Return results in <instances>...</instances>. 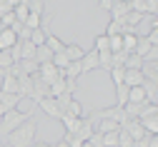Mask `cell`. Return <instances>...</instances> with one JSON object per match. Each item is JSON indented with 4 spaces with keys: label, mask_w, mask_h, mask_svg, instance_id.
<instances>
[{
    "label": "cell",
    "mask_w": 158,
    "mask_h": 147,
    "mask_svg": "<svg viewBox=\"0 0 158 147\" xmlns=\"http://www.w3.org/2000/svg\"><path fill=\"white\" fill-rule=\"evenodd\" d=\"M35 135H38V122L30 117L25 125H20L15 132L8 135V147H30L35 142Z\"/></svg>",
    "instance_id": "6da1fadb"
},
{
    "label": "cell",
    "mask_w": 158,
    "mask_h": 147,
    "mask_svg": "<svg viewBox=\"0 0 158 147\" xmlns=\"http://www.w3.org/2000/svg\"><path fill=\"white\" fill-rule=\"evenodd\" d=\"M30 115H33V110H25V112L18 110V107H15V110H8L3 117H0V135L5 137V135H10V132H15L20 125H25V122L30 120Z\"/></svg>",
    "instance_id": "7a4b0ae2"
},
{
    "label": "cell",
    "mask_w": 158,
    "mask_h": 147,
    "mask_svg": "<svg viewBox=\"0 0 158 147\" xmlns=\"http://www.w3.org/2000/svg\"><path fill=\"white\" fill-rule=\"evenodd\" d=\"M38 77H40L45 85H53L58 77H63V70H58L53 62H45V65H38Z\"/></svg>",
    "instance_id": "3957f363"
},
{
    "label": "cell",
    "mask_w": 158,
    "mask_h": 147,
    "mask_svg": "<svg viewBox=\"0 0 158 147\" xmlns=\"http://www.w3.org/2000/svg\"><path fill=\"white\" fill-rule=\"evenodd\" d=\"M35 107H40L48 117H53V120H60L63 117V110H60V105H58V100H53V97H43L40 102L35 105Z\"/></svg>",
    "instance_id": "277c9868"
},
{
    "label": "cell",
    "mask_w": 158,
    "mask_h": 147,
    "mask_svg": "<svg viewBox=\"0 0 158 147\" xmlns=\"http://www.w3.org/2000/svg\"><path fill=\"white\" fill-rule=\"evenodd\" d=\"M121 130H123V132H126V135H128V137H131L133 142H135V140H143V137L148 135V132L143 130V125H141V122H138V120H128V122L123 125V127H121Z\"/></svg>",
    "instance_id": "5b68a950"
},
{
    "label": "cell",
    "mask_w": 158,
    "mask_h": 147,
    "mask_svg": "<svg viewBox=\"0 0 158 147\" xmlns=\"http://www.w3.org/2000/svg\"><path fill=\"white\" fill-rule=\"evenodd\" d=\"M13 15H15V23L25 25V20H28V15H30V3H28V0H18L15 8H13Z\"/></svg>",
    "instance_id": "8992f818"
},
{
    "label": "cell",
    "mask_w": 158,
    "mask_h": 147,
    "mask_svg": "<svg viewBox=\"0 0 158 147\" xmlns=\"http://www.w3.org/2000/svg\"><path fill=\"white\" fill-rule=\"evenodd\" d=\"M93 132H95V127H93V120H88V117H85V120L81 122V127H78V132H75L73 137H75L78 142H88Z\"/></svg>",
    "instance_id": "52a82bcc"
},
{
    "label": "cell",
    "mask_w": 158,
    "mask_h": 147,
    "mask_svg": "<svg viewBox=\"0 0 158 147\" xmlns=\"http://www.w3.org/2000/svg\"><path fill=\"white\" fill-rule=\"evenodd\" d=\"M0 92H5V95H18V77L10 75L8 70L3 72V85H0Z\"/></svg>",
    "instance_id": "ba28073f"
},
{
    "label": "cell",
    "mask_w": 158,
    "mask_h": 147,
    "mask_svg": "<svg viewBox=\"0 0 158 147\" xmlns=\"http://www.w3.org/2000/svg\"><path fill=\"white\" fill-rule=\"evenodd\" d=\"M146 82V77L141 75V70H126V75H123V85L126 87H141Z\"/></svg>",
    "instance_id": "9c48e42d"
},
{
    "label": "cell",
    "mask_w": 158,
    "mask_h": 147,
    "mask_svg": "<svg viewBox=\"0 0 158 147\" xmlns=\"http://www.w3.org/2000/svg\"><path fill=\"white\" fill-rule=\"evenodd\" d=\"M81 70H83V75L98 70V52H95V50H88V52L83 55V60H81Z\"/></svg>",
    "instance_id": "30bf717a"
},
{
    "label": "cell",
    "mask_w": 158,
    "mask_h": 147,
    "mask_svg": "<svg viewBox=\"0 0 158 147\" xmlns=\"http://www.w3.org/2000/svg\"><path fill=\"white\" fill-rule=\"evenodd\" d=\"M128 15V0H113L110 5V20H123Z\"/></svg>",
    "instance_id": "8fae6325"
},
{
    "label": "cell",
    "mask_w": 158,
    "mask_h": 147,
    "mask_svg": "<svg viewBox=\"0 0 158 147\" xmlns=\"http://www.w3.org/2000/svg\"><path fill=\"white\" fill-rule=\"evenodd\" d=\"M138 122L143 125V130L148 135H158V115H143V117H138Z\"/></svg>",
    "instance_id": "7c38bea8"
},
{
    "label": "cell",
    "mask_w": 158,
    "mask_h": 147,
    "mask_svg": "<svg viewBox=\"0 0 158 147\" xmlns=\"http://www.w3.org/2000/svg\"><path fill=\"white\" fill-rule=\"evenodd\" d=\"M63 115H68V117H78V120H83V117H85V115H83V105L78 102L75 97L63 107Z\"/></svg>",
    "instance_id": "4fadbf2b"
},
{
    "label": "cell",
    "mask_w": 158,
    "mask_h": 147,
    "mask_svg": "<svg viewBox=\"0 0 158 147\" xmlns=\"http://www.w3.org/2000/svg\"><path fill=\"white\" fill-rule=\"evenodd\" d=\"M45 48H48V50L55 55V52H63V50H65V43H63V40L58 37V35L48 33V35H45Z\"/></svg>",
    "instance_id": "5bb4252c"
},
{
    "label": "cell",
    "mask_w": 158,
    "mask_h": 147,
    "mask_svg": "<svg viewBox=\"0 0 158 147\" xmlns=\"http://www.w3.org/2000/svg\"><path fill=\"white\" fill-rule=\"evenodd\" d=\"M153 50V45L146 40V35H138V43H135V50H133V55H138L141 60H146V55Z\"/></svg>",
    "instance_id": "9a60e30c"
},
{
    "label": "cell",
    "mask_w": 158,
    "mask_h": 147,
    "mask_svg": "<svg viewBox=\"0 0 158 147\" xmlns=\"http://www.w3.org/2000/svg\"><path fill=\"white\" fill-rule=\"evenodd\" d=\"M83 120H85V117H83ZM83 120L63 115V117H60V122H63V130H65V135H75V132H78V127H81V122H83Z\"/></svg>",
    "instance_id": "2e32d148"
},
{
    "label": "cell",
    "mask_w": 158,
    "mask_h": 147,
    "mask_svg": "<svg viewBox=\"0 0 158 147\" xmlns=\"http://www.w3.org/2000/svg\"><path fill=\"white\" fill-rule=\"evenodd\" d=\"M65 57L70 60V62H81L83 60V55H85V50L81 48V45H65Z\"/></svg>",
    "instance_id": "e0dca14e"
},
{
    "label": "cell",
    "mask_w": 158,
    "mask_h": 147,
    "mask_svg": "<svg viewBox=\"0 0 158 147\" xmlns=\"http://www.w3.org/2000/svg\"><path fill=\"white\" fill-rule=\"evenodd\" d=\"M121 130V125L113 122V120H98V135H108V132H118Z\"/></svg>",
    "instance_id": "ac0fdd59"
},
{
    "label": "cell",
    "mask_w": 158,
    "mask_h": 147,
    "mask_svg": "<svg viewBox=\"0 0 158 147\" xmlns=\"http://www.w3.org/2000/svg\"><path fill=\"white\" fill-rule=\"evenodd\" d=\"M20 95H5V92H0V105H3L5 110H15L18 105H20Z\"/></svg>",
    "instance_id": "d6986e66"
},
{
    "label": "cell",
    "mask_w": 158,
    "mask_h": 147,
    "mask_svg": "<svg viewBox=\"0 0 158 147\" xmlns=\"http://www.w3.org/2000/svg\"><path fill=\"white\" fill-rule=\"evenodd\" d=\"M126 33V25H123V20H110L108 28H106V37H113V35H123Z\"/></svg>",
    "instance_id": "ffe728a7"
},
{
    "label": "cell",
    "mask_w": 158,
    "mask_h": 147,
    "mask_svg": "<svg viewBox=\"0 0 158 147\" xmlns=\"http://www.w3.org/2000/svg\"><path fill=\"white\" fill-rule=\"evenodd\" d=\"M128 102H133V105L146 102V92H143V87H128Z\"/></svg>",
    "instance_id": "44dd1931"
},
{
    "label": "cell",
    "mask_w": 158,
    "mask_h": 147,
    "mask_svg": "<svg viewBox=\"0 0 158 147\" xmlns=\"http://www.w3.org/2000/svg\"><path fill=\"white\" fill-rule=\"evenodd\" d=\"M13 65H15V57H13V52H10V50H3V52H0V70L5 72V70H10Z\"/></svg>",
    "instance_id": "7402d4cb"
},
{
    "label": "cell",
    "mask_w": 158,
    "mask_h": 147,
    "mask_svg": "<svg viewBox=\"0 0 158 147\" xmlns=\"http://www.w3.org/2000/svg\"><path fill=\"white\" fill-rule=\"evenodd\" d=\"M128 102V87L126 85H118L115 87V107H123Z\"/></svg>",
    "instance_id": "603a6c76"
},
{
    "label": "cell",
    "mask_w": 158,
    "mask_h": 147,
    "mask_svg": "<svg viewBox=\"0 0 158 147\" xmlns=\"http://www.w3.org/2000/svg\"><path fill=\"white\" fill-rule=\"evenodd\" d=\"M93 50H95V52H110V50H108V37H106V35H95Z\"/></svg>",
    "instance_id": "cb8c5ba5"
},
{
    "label": "cell",
    "mask_w": 158,
    "mask_h": 147,
    "mask_svg": "<svg viewBox=\"0 0 158 147\" xmlns=\"http://www.w3.org/2000/svg\"><path fill=\"white\" fill-rule=\"evenodd\" d=\"M98 68L110 70L113 68V52H98Z\"/></svg>",
    "instance_id": "d4e9b609"
},
{
    "label": "cell",
    "mask_w": 158,
    "mask_h": 147,
    "mask_svg": "<svg viewBox=\"0 0 158 147\" xmlns=\"http://www.w3.org/2000/svg\"><path fill=\"white\" fill-rule=\"evenodd\" d=\"M141 65H143V60L131 52V55L126 57V65H123V68H126V70H141Z\"/></svg>",
    "instance_id": "484cf974"
},
{
    "label": "cell",
    "mask_w": 158,
    "mask_h": 147,
    "mask_svg": "<svg viewBox=\"0 0 158 147\" xmlns=\"http://www.w3.org/2000/svg\"><path fill=\"white\" fill-rule=\"evenodd\" d=\"M50 62H53V65H55V68H58V70H65V68H68V62H70V60H68V57H65V52H55V55H53V60H50Z\"/></svg>",
    "instance_id": "4316f807"
},
{
    "label": "cell",
    "mask_w": 158,
    "mask_h": 147,
    "mask_svg": "<svg viewBox=\"0 0 158 147\" xmlns=\"http://www.w3.org/2000/svg\"><path fill=\"white\" fill-rule=\"evenodd\" d=\"M108 72H110V77H113V82H115V87H118V85H123V75H126V68H110Z\"/></svg>",
    "instance_id": "83f0119b"
},
{
    "label": "cell",
    "mask_w": 158,
    "mask_h": 147,
    "mask_svg": "<svg viewBox=\"0 0 158 147\" xmlns=\"http://www.w3.org/2000/svg\"><path fill=\"white\" fill-rule=\"evenodd\" d=\"M101 137H103V147H118V132H108Z\"/></svg>",
    "instance_id": "f1b7e54d"
},
{
    "label": "cell",
    "mask_w": 158,
    "mask_h": 147,
    "mask_svg": "<svg viewBox=\"0 0 158 147\" xmlns=\"http://www.w3.org/2000/svg\"><path fill=\"white\" fill-rule=\"evenodd\" d=\"M15 3H18V0H0V17H3L5 13H13Z\"/></svg>",
    "instance_id": "f546056e"
},
{
    "label": "cell",
    "mask_w": 158,
    "mask_h": 147,
    "mask_svg": "<svg viewBox=\"0 0 158 147\" xmlns=\"http://www.w3.org/2000/svg\"><path fill=\"white\" fill-rule=\"evenodd\" d=\"M118 147H133V140H131L123 130H118Z\"/></svg>",
    "instance_id": "4dcf8cb0"
},
{
    "label": "cell",
    "mask_w": 158,
    "mask_h": 147,
    "mask_svg": "<svg viewBox=\"0 0 158 147\" xmlns=\"http://www.w3.org/2000/svg\"><path fill=\"white\" fill-rule=\"evenodd\" d=\"M88 142H90V145H93V147H103V137H101V135H98V132H93V135H90V140H88Z\"/></svg>",
    "instance_id": "1f68e13d"
},
{
    "label": "cell",
    "mask_w": 158,
    "mask_h": 147,
    "mask_svg": "<svg viewBox=\"0 0 158 147\" xmlns=\"http://www.w3.org/2000/svg\"><path fill=\"white\" fill-rule=\"evenodd\" d=\"M146 13H151V15L158 13V3H156V0H146Z\"/></svg>",
    "instance_id": "d6a6232c"
},
{
    "label": "cell",
    "mask_w": 158,
    "mask_h": 147,
    "mask_svg": "<svg viewBox=\"0 0 158 147\" xmlns=\"http://www.w3.org/2000/svg\"><path fill=\"white\" fill-rule=\"evenodd\" d=\"M148 137H151V135H146L143 140H135V142H133V147H148Z\"/></svg>",
    "instance_id": "836d02e7"
},
{
    "label": "cell",
    "mask_w": 158,
    "mask_h": 147,
    "mask_svg": "<svg viewBox=\"0 0 158 147\" xmlns=\"http://www.w3.org/2000/svg\"><path fill=\"white\" fill-rule=\"evenodd\" d=\"M98 5H101L103 10H108V13H110V5H113V0H101V3H98Z\"/></svg>",
    "instance_id": "e575fe53"
},
{
    "label": "cell",
    "mask_w": 158,
    "mask_h": 147,
    "mask_svg": "<svg viewBox=\"0 0 158 147\" xmlns=\"http://www.w3.org/2000/svg\"><path fill=\"white\" fill-rule=\"evenodd\" d=\"M148 147H158V137H156V135L148 137Z\"/></svg>",
    "instance_id": "d590c367"
},
{
    "label": "cell",
    "mask_w": 158,
    "mask_h": 147,
    "mask_svg": "<svg viewBox=\"0 0 158 147\" xmlns=\"http://www.w3.org/2000/svg\"><path fill=\"white\" fill-rule=\"evenodd\" d=\"M30 147H53V145H48V142H33Z\"/></svg>",
    "instance_id": "8d00e7d4"
},
{
    "label": "cell",
    "mask_w": 158,
    "mask_h": 147,
    "mask_svg": "<svg viewBox=\"0 0 158 147\" xmlns=\"http://www.w3.org/2000/svg\"><path fill=\"white\" fill-rule=\"evenodd\" d=\"M53 147H70V145H68L65 140H60V142H58V145H53Z\"/></svg>",
    "instance_id": "74e56055"
},
{
    "label": "cell",
    "mask_w": 158,
    "mask_h": 147,
    "mask_svg": "<svg viewBox=\"0 0 158 147\" xmlns=\"http://www.w3.org/2000/svg\"><path fill=\"white\" fill-rule=\"evenodd\" d=\"M5 112H8V110H5V107H3V105H0V117H3V115H5Z\"/></svg>",
    "instance_id": "f35d334b"
},
{
    "label": "cell",
    "mask_w": 158,
    "mask_h": 147,
    "mask_svg": "<svg viewBox=\"0 0 158 147\" xmlns=\"http://www.w3.org/2000/svg\"><path fill=\"white\" fill-rule=\"evenodd\" d=\"M83 147H93V145H90V142H83Z\"/></svg>",
    "instance_id": "ab89813d"
},
{
    "label": "cell",
    "mask_w": 158,
    "mask_h": 147,
    "mask_svg": "<svg viewBox=\"0 0 158 147\" xmlns=\"http://www.w3.org/2000/svg\"><path fill=\"white\" fill-rule=\"evenodd\" d=\"M0 147H5V142H3V140H0Z\"/></svg>",
    "instance_id": "60d3db41"
},
{
    "label": "cell",
    "mask_w": 158,
    "mask_h": 147,
    "mask_svg": "<svg viewBox=\"0 0 158 147\" xmlns=\"http://www.w3.org/2000/svg\"><path fill=\"white\" fill-rule=\"evenodd\" d=\"M5 147H8V145H5Z\"/></svg>",
    "instance_id": "b9f144b4"
}]
</instances>
